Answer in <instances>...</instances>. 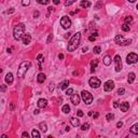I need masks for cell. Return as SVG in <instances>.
<instances>
[{
	"instance_id": "cell-1",
	"label": "cell",
	"mask_w": 138,
	"mask_h": 138,
	"mask_svg": "<svg viewBox=\"0 0 138 138\" xmlns=\"http://www.w3.org/2000/svg\"><path fill=\"white\" fill-rule=\"evenodd\" d=\"M80 40H81V33L80 32H76L73 36L71 37V39L69 40V43H68V49L69 52H73L74 50L78 49L79 44H80Z\"/></svg>"
},
{
	"instance_id": "cell-2",
	"label": "cell",
	"mask_w": 138,
	"mask_h": 138,
	"mask_svg": "<svg viewBox=\"0 0 138 138\" xmlns=\"http://www.w3.org/2000/svg\"><path fill=\"white\" fill-rule=\"evenodd\" d=\"M24 35H25V25L23 23L21 24H17V25L14 27L13 29V37L15 40H21L23 39Z\"/></svg>"
},
{
	"instance_id": "cell-3",
	"label": "cell",
	"mask_w": 138,
	"mask_h": 138,
	"mask_svg": "<svg viewBox=\"0 0 138 138\" xmlns=\"http://www.w3.org/2000/svg\"><path fill=\"white\" fill-rule=\"evenodd\" d=\"M31 66V63L30 62H23L21 63L20 67H18L17 69V77L18 78H24L26 74V72L28 71V69H29V67Z\"/></svg>"
},
{
	"instance_id": "cell-4",
	"label": "cell",
	"mask_w": 138,
	"mask_h": 138,
	"mask_svg": "<svg viewBox=\"0 0 138 138\" xmlns=\"http://www.w3.org/2000/svg\"><path fill=\"white\" fill-rule=\"evenodd\" d=\"M81 98L84 101V104H86V105H91L92 101H93V95L88 91L81 92Z\"/></svg>"
},
{
	"instance_id": "cell-5",
	"label": "cell",
	"mask_w": 138,
	"mask_h": 138,
	"mask_svg": "<svg viewBox=\"0 0 138 138\" xmlns=\"http://www.w3.org/2000/svg\"><path fill=\"white\" fill-rule=\"evenodd\" d=\"M114 42H115V43H118V44H120V45H128V44H130V43H132V40H130V39L124 40L123 36L118 35L117 37L114 38Z\"/></svg>"
},
{
	"instance_id": "cell-6",
	"label": "cell",
	"mask_w": 138,
	"mask_h": 138,
	"mask_svg": "<svg viewBox=\"0 0 138 138\" xmlns=\"http://www.w3.org/2000/svg\"><path fill=\"white\" fill-rule=\"evenodd\" d=\"M60 25H62V27L64 28V29H68L70 26H71V21H70V18L68 16L65 15V16H63L62 20H60Z\"/></svg>"
},
{
	"instance_id": "cell-7",
	"label": "cell",
	"mask_w": 138,
	"mask_h": 138,
	"mask_svg": "<svg viewBox=\"0 0 138 138\" xmlns=\"http://www.w3.org/2000/svg\"><path fill=\"white\" fill-rule=\"evenodd\" d=\"M126 62L128 65H132V64H136L138 62V55L136 53H130L126 57Z\"/></svg>"
},
{
	"instance_id": "cell-8",
	"label": "cell",
	"mask_w": 138,
	"mask_h": 138,
	"mask_svg": "<svg viewBox=\"0 0 138 138\" xmlns=\"http://www.w3.org/2000/svg\"><path fill=\"white\" fill-rule=\"evenodd\" d=\"M114 68L117 72H120L122 70V60H121L120 55H115L114 56Z\"/></svg>"
},
{
	"instance_id": "cell-9",
	"label": "cell",
	"mask_w": 138,
	"mask_h": 138,
	"mask_svg": "<svg viewBox=\"0 0 138 138\" xmlns=\"http://www.w3.org/2000/svg\"><path fill=\"white\" fill-rule=\"evenodd\" d=\"M100 80H99L98 78H95V77H92L91 79H89V86L91 88H93V89H97L100 86Z\"/></svg>"
},
{
	"instance_id": "cell-10",
	"label": "cell",
	"mask_w": 138,
	"mask_h": 138,
	"mask_svg": "<svg viewBox=\"0 0 138 138\" xmlns=\"http://www.w3.org/2000/svg\"><path fill=\"white\" fill-rule=\"evenodd\" d=\"M113 89H114V82L112 80H108L107 82H105V84H104L105 92H111Z\"/></svg>"
},
{
	"instance_id": "cell-11",
	"label": "cell",
	"mask_w": 138,
	"mask_h": 138,
	"mask_svg": "<svg viewBox=\"0 0 138 138\" xmlns=\"http://www.w3.org/2000/svg\"><path fill=\"white\" fill-rule=\"evenodd\" d=\"M70 100H71V103L73 104V105H79L80 103V95L77 93H73L71 96H70Z\"/></svg>"
},
{
	"instance_id": "cell-12",
	"label": "cell",
	"mask_w": 138,
	"mask_h": 138,
	"mask_svg": "<svg viewBox=\"0 0 138 138\" xmlns=\"http://www.w3.org/2000/svg\"><path fill=\"white\" fill-rule=\"evenodd\" d=\"M47 106H48V100L45 98H40L38 100V107L39 108L44 109V108H47Z\"/></svg>"
},
{
	"instance_id": "cell-13",
	"label": "cell",
	"mask_w": 138,
	"mask_h": 138,
	"mask_svg": "<svg viewBox=\"0 0 138 138\" xmlns=\"http://www.w3.org/2000/svg\"><path fill=\"white\" fill-rule=\"evenodd\" d=\"M30 41H31V35L30 33H25L23 37V43L25 45H27L30 43Z\"/></svg>"
},
{
	"instance_id": "cell-14",
	"label": "cell",
	"mask_w": 138,
	"mask_h": 138,
	"mask_svg": "<svg viewBox=\"0 0 138 138\" xmlns=\"http://www.w3.org/2000/svg\"><path fill=\"white\" fill-rule=\"evenodd\" d=\"M120 108H121V111H122V112H126L128 109H130V104H128L127 101H124V103L121 104Z\"/></svg>"
},
{
	"instance_id": "cell-15",
	"label": "cell",
	"mask_w": 138,
	"mask_h": 138,
	"mask_svg": "<svg viewBox=\"0 0 138 138\" xmlns=\"http://www.w3.org/2000/svg\"><path fill=\"white\" fill-rule=\"evenodd\" d=\"M70 123H71V125L74 127L80 126V120L78 118H71L70 119Z\"/></svg>"
},
{
	"instance_id": "cell-16",
	"label": "cell",
	"mask_w": 138,
	"mask_h": 138,
	"mask_svg": "<svg viewBox=\"0 0 138 138\" xmlns=\"http://www.w3.org/2000/svg\"><path fill=\"white\" fill-rule=\"evenodd\" d=\"M67 86H69V81H67V80H65V81H63L62 83L58 84V89H66Z\"/></svg>"
},
{
	"instance_id": "cell-17",
	"label": "cell",
	"mask_w": 138,
	"mask_h": 138,
	"mask_svg": "<svg viewBox=\"0 0 138 138\" xmlns=\"http://www.w3.org/2000/svg\"><path fill=\"white\" fill-rule=\"evenodd\" d=\"M130 132L132 134H135V135H138V123H135L133 126H130Z\"/></svg>"
},
{
	"instance_id": "cell-18",
	"label": "cell",
	"mask_w": 138,
	"mask_h": 138,
	"mask_svg": "<svg viewBox=\"0 0 138 138\" xmlns=\"http://www.w3.org/2000/svg\"><path fill=\"white\" fill-rule=\"evenodd\" d=\"M6 82L8 84H12V83H13V74H12L11 72L7 73V76H6Z\"/></svg>"
},
{
	"instance_id": "cell-19",
	"label": "cell",
	"mask_w": 138,
	"mask_h": 138,
	"mask_svg": "<svg viewBox=\"0 0 138 138\" xmlns=\"http://www.w3.org/2000/svg\"><path fill=\"white\" fill-rule=\"evenodd\" d=\"M45 79H47V77H45L44 73H39L37 77V81L38 83H43V82L45 81Z\"/></svg>"
},
{
	"instance_id": "cell-20",
	"label": "cell",
	"mask_w": 138,
	"mask_h": 138,
	"mask_svg": "<svg viewBox=\"0 0 138 138\" xmlns=\"http://www.w3.org/2000/svg\"><path fill=\"white\" fill-rule=\"evenodd\" d=\"M135 78H136V76H135V73L134 72H130L128 73V78H127V82L130 84H132L133 82L135 81Z\"/></svg>"
},
{
	"instance_id": "cell-21",
	"label": "cell",
	"mask_w": 138,
	"mask_h": 138,
	"mask_svg": "<svg viewBox=\"0 0 138 138\" xmlns=\"http://www.w3.org/2000/svg\"><path fill=\"white\" fill-rule=\"evenodd\" d=\"M97 65H98V59H93L91 62V71L92 72L95 71V68L97 67Z\"/></svg>"
},
{
	"instance_id": "cell-22",
	"label": "cell",
	"mask_w": 138,
	"mask_h": 138,
	"mask_svg": "<svg viewBox=\"0 0 138 138\" xmlns=\"http://www.w3.org/2000/svg\"><path fill=\"white\" fill-rule=\"evenodd\" d=\"M104 64H105L106 66H110V64H111V57H110V55H106V56L104 57Z\"/></svg>"
},
{
	"instance_id": "cell-23",
	"label": "cell",
	"mask_w": 138,
	"mask_h": 138,
	"mask_svg": "<svg viewBox=\"0 0 138 138\" xmlns=\"http://www.w3.org/2000/svg\"><path fill=\"white\" fill-rule=\"evenodd\" d=\"M80 6H81L82 8H85V9H86V8H89V7H91V2L83 0V1L80 2Z\"/></svg>"
},
{
	"instance_id": "cell-24",
	"label": "cell",
	"mask_w": 138,
	"mask_h": 138,
	"mask_svg": "<svg viewBox=\"0 0 138 138\" xmlns=\"http://www.w3.org/2000/svg\"><path fill=\"white\" fill-rule=\"evenodd\" d=\"M39 127H40V130H42L43 133H45L48 130V126H47V123H44V122H41L40 124H39Z\"/></svg>"
},
{
	"instance_id": "cell-25",
	"label": "cell",
	"mask_w": 138,
	"mask_h": 138,
	"mask_svg": "<svg viewBox=\"0 0 138 138\" xmlns=\"http://www.w3.org/2000/svg\"><path fill=\"white\" fill-rule=\"evenodd\" d=\"M62 111H63L64 113H69V112H70V107H69V105H64V106H63Z\"/></svg>"
},
{
	"instance_id": "cell-26",
	"label": "cell",
	"mask_w": 138,
	"mask_h": 138,
	"mask_svg": "<svg viewBox=\"0 0 138 138\" xmlns=\"http://www.w3.org/2000/svg\"><path fill=\"white\" fill-rule=\"evenodd\" d=\"M31 136H32V138H40V134H39V132H38L37 130H32V132H31Z\"/></svg>"
},
{
	"instance_id": "cell-27",
	"label": "cell",
	"mask_w": 138,
	"mask_h": 138,
	"mask_svg": "<svg viewBox=\"0 0 138 138\" xmlns=\"http://www.w3.org/2000/svg\"><path fill=\"white\" fill-rule=\"evenodd\" d=\"M37 59H38V62H39V69H41V63H42L43 59H44V58H43V55L42 54H39L37 56Z\"/></svg>"
},
{
	"instance_id": "cell-28",
	"label": "cell",
	"mask_w": 138,
	"mask_h": 138,
	"mask_svg": "<svg viewBox=\"0 0 138 138\" xmlns=\"http://www.w3.org/2000/svg\"><path fill=\"white\" fill-rule=\"evenodd\" d=\"M124 22H125V24H126V25H128V24L133 23V17H130V16H126V17H125V20H124Z\"/></svg>"
},
{
	"instance_id": "cell-29",
	"label": "cell",
	"mask_w": 138,
	"mask_h": 138,
	"mask_svg": "<svg viewBox=\"0 0 138 138\" xmlns=\"http://www.w3.org/2000/svg\"><path fill=\"white\" fill-rule=\"evenodd\" d=\"M106 119H107V121H112L113 119H114V114H113V113H108V114L106 115Z\"/></svg>"
},
{
	"instance_id": "cell-30",
	"label": "cell",
	"mask_w": 138,
	"mask_h": 138,
	"mask_svg": "<svg viewBox=\"0 0 138 138\" xmlns=\"http://www.w3.org/2000/svg\"><path fill=\"white\" fill-rule=\"evenodd\" d=\"M94 53H96V54H100V52H101V48L100 47H94Z\"/></svg>"
},
{
	"instance_id": "cell-31",
	"label": "cell",
	"mask_w": 138,
	"mask_h": 138,
	"mask_svg": "<svg viewBox=\"0 0 138 138\" xmlns=\"http://www.w3.org/2000/svg\"><path fill=\"white\" fill-rule=\"evenodd\" d=\"M89 128V123H84V124H82V126H81V130H88Z\"/></svg>"
},
{
	"instance_id": "cell-32",
	"label": "cell",
	"mask_w": 138,
	"mask_h": 138,
	"mask_svg": "<svg viewBox=\"0 0 138 138\" xmlns=\"http://www.w3.org/2000/svg\"><path fill=\"white\" fill-rule=\"evenodd\" d=\"M38 3H40V4H49L50 0H38Z\"/></svg>"
},
{
	"instance_id": "cell-33",
	"label": "cell",
	"mask_w": 138,
	"mask_h": 138,
	"mask_svg": "<svg viewBox=\"0 0 138 138\" xmlns=\"http://www.w3.org/2000/svg\"><path fill=\"white\" fill-rule=\"evenodd\" d=\"M122 30H123V31H130V26L126 25V24L122 25Z\"/></svg>"
},
{
	"instance_id": "cell-34",
	"label": "cell",
	"mask_w": 138,
	"mask_h": 138,
	"mask_svg": "<svg viewBox=\"0 0 138 138\" xmlns=\"http://www.w3.org/2000/svg\"><path fill=\"white\" fill-rule=\"evenodd\" d=\"M72 94H73V89H68L66 91V95H68V96L70 95V96H71Z\"/></svg>"
},
{
	"instance_id": "cell-35",
	"label": "cell",
	"mask_w": 138,
	"mask_h": 138,
	"mask_svg": "<svg viewBox=\"0 0 138 138\" xmlns=\"http://www.w3.org/2000/svg\"><path fill=\"white\" fill-rule=\"evenodd\" d=\"M125 93V89H118V95H123Z\"/></svg>"
},
{
	"instance_id": "cell-36",
	"label": "cell",
	"mask_w": 138,
	"mask_h": 138,
	"mask_svg": "<svg viewBox=\"0 0 138 138\" xmlns=\"http://www.w3.org/2000/svg\"><path fill=\"white\" fill-rule=\"evenodd\" d=\"M100 7H101V1H98L97 3L95 4V9H96V10H99V9H100Z\"/></svg>"
},
{
	"instance_id": "cell-37",
	"label": "cell",
	"mask_w": 138,
	"mask_h": 138,
	"mask_svg": "<svg viewBox=\"0 0 138 138\" xmlns=\"http://www.w3.org/2000/svg\"><path fill=\"white\" fill-rule=\"evenodd\" d=\"M22 138H29L28 133L27 132H23V134H22Z\"/></svg>"
},
{
	"instance_id": "cell-38",
	"label": "cell",
	"mask_w": 138,
	"mask_h": 138,
	"mask_svg": "<svg viewBox=\"0 0 138 138\" xmlns=\"http://www.w3.org/2000/svg\"><path fill=\"white\" fill-rule=\"evenodd\" d=\"M29 3H30L29 0H23V1H22V4H23V6H28Z\"/></svg>"
},
{
	"instance_id": "cell-39",
	"label": "cell",
	"mask_w": 138,
	"mask_h": 138,
	"mask_svg": "<svg viewBox=\"0 0 138 138\" xmlns=\"http://www.w3.org/2000/svg\"><path fill=\"white\" fill-rule=\"evenodd\" d=\"M72 3H74V1H73V0H72V1H66V2H65V6H67V7H68V6H71Z\"/></svg>"
},
{
	"instance_id": "cell-40",
	"label": "cell",
	"mask_w": 138,
	"mask_h": 138,
	"mask_svg": "<svg viewBox=\"0 0 138 138\" xmlns=\"http://www.w3.org/2000/svg\"><path fill=\"white\" fill-rule=\"evenodd\" d=\"M77 114H78L79 115V117H83V111H82V110H78V111H77Z\"/></svg>"
},
{
	"instance_id": "cell-41",
	"label": "cell",
	"mask_w": 138,
	"mask_h": 138,
	"mask_svg": "<svg viewBox=\"0 0 138 138\" xmlns=\"http://www.w3.org/2000/svg\"><path fill=\"white\" fill-rule=\"evenodd\" d=\"M14 11H15V10H14V8H11L10 10H8L7 13H8V14H12V13H14Z\"/></svg>"
},
{
	"instance_id": "cell-42",
	"label": "cell",
	"mask_w": 138,
	"mask_h": 138,
	"mask_svg": "<svg viewBox=\"0 0 138 138\" xmlns=\"http://www.w3.org/2000/svg\"><path fill=\"white\" fill-rule=\"evenodd\" d=\"M38 16H39V12L36 11L35 13H33V17H35V18H38Z\"/></svg>"
},
{
	"instance_id": "cell-43",
	"label": "cell",
	"mask_w": 138,
	"mask_h": 138,
	"mask_svg": "<svg viewBox=\"0 0 138 138\" xmlns=\"http://www.w3.org/2000/svg\"><path fill=\"white\" fill-rule=\"evenodd\" d=\"M122 126H123V123L122 122H118L117 123V127L118 128H120V127H122Z\"/></svg>"
},
{
	"instance_id": "cell-44",
	"label": "cell",
	"mask_w": 138,
	"mask_h": 138,
	"mask_svg": "<svg viewBox=\"0 0 138 138\" xmlns=\"http://www.w3.org/2000/svg\"><path fill=\"white\" fill-rule=\"evenodd\" d=\"M89 41H95V37H94V36H89Z\"/></svg>"
},
{
	"instance_id": "cell-45",
	"label": "cell",
	"mask_w": 138,
	"mask_h": 138,
	"mask_svg": "<svg viewBox=\"0 0 138 138\" xmlns=\"http://www.w3.org/2000/svg\"><path fill=\"white\" fill-rule=\"evenodd\" d=\"M113 107H114V108L119 107V101H114V103H113Z\"/></svg>"
},
{
	"instance_id": "cell-46",
	"label": "cell",
	"mask_w": 138,
	"mask_h": 138,
	"mask_svg": "<svg viewBox=\"0 0 138 138\" xmlns=\"http://www.w3.org/2000/svg\"><path fill=\"white\" fill-rule=\"evenodd\" d=\"M98 117H99V113L98 112H96V113H94V114H93V118L94 119H97Z\"/></svg>"
},
{
	"instance_id": "cell-47",
	"label": "cell",
	"mask_w": 138,
	"mask_h": 138,
	"mask_svg": "<svg viewBox=\"0 0 138 138\" xmlns=\"http://www.w3.org/2000/svg\"><path fill=\"white\" fill-rule=\"evenodd\" d=\"M52 38H53V37H52V35H50V36H49V38H48V41H47V42H48V43H50V42H51V40H52Z\"/></svg>"
},
{
	"instance_id": "cell-48",
	"label": "cell",
	"mask_w": 138,
	"mask_h": 138,
	"mask_svg": "<svg viewBox=\"0 0 138 138\" xmlns=\"http://www.w3.org/2000/svg\"><path fill=\"white\" fill-rule=\"evenodd\" d=\"M53 89H54V84L51 83L50 84V91H53Z\"/></svg>"
},
{
	"instance_id": "cell-49",
	"label": "cell",
	"mask_w": 138,
	"mask_h": 138,
	"mask_svg": "<svg viewBox=\"0 0 138 138\" xmlns=\"http://www.w3.org/2000/svg\"><path fill=\"white\" fill-rule=\"evenodd\" d=\"M88 50H89V48H88V47H85V48H83V50H82V51H83V52L85 53V52H88Z\"/></svg>"
},
{
	"instance_id": "cell-50",
	"label": "cell",
	"mask_w": 138,
	"mask_h": 138,
	"mask_svg": "<svg viewBox=\"0 0 138 138\" xmlns=\"http://www.w3.org/2000/svg\"><path fill=\"white\" fill-rule=\"evenodd\" d=\"M58 58H59V59H64V55H63V54H59V55H58Z\"/></svg>"
},
{
	"instance_id": "cell-51",
	"label": "cell",
	"mask_w": 138,
	"mask_h": 138,
	"mask_svg": "<svg viewBox=\"0 0 138 138\" xmlns=\"http://www.w3.org/2000/svg\"><path fill=\"white\" fill-rule=\"evenodd\" d=\"M1 86H2V88H1V91L4 92V91H6V85H1Z\"/></svg>"
},
{
	"instance_id": "cell-52",
	"label": "cell",
	"mask_w": 138,
	"mask_h": 138,
	"mask_svg": "<svg viewBox=\"0 0 138 138\" xmlns=\"http://www.w3.org/2000/svg\"><path fill=\"white\" fill-rule=\"evenodd\" d=\"M33 113H35V114H38V113H39V110H38V109H37V110H35V111H33Z\"/></svg>"
},
{
	"instance_id": "cell-53",
	"label": "cell",
	"mask_w": 138,
	"mask_h": 138,
	"mask_svg": "<svg viewBox=\"0 0 138 138\" xmlns=\"http://www.w3.org/2000/svg\"><path fill=\"white\" fill-rule=\"evenodd\" d=\"M54 3L55 4H59V1H58V0H54Z\"/></svg>"
},
{
	"instance_id": "cell-54",
	"label": "cell",
	"mask_w": 138,
	"mask_h": 138,
	"mask_svg": "<svg viewBox=\"0 0 138 138\" xmlns=\"http://www.w3.org/2000/svg\"><path fill=\"white\" fill-rule=\"evenodd\" d=\"M48 9H49V12H52L53 10H54V9H53V8H51V7H49V8H48Z\"/></svg>"
},
{
	"instance_id": "cell-55",
	"label": "cell",
	"mask_w": 138,
	"mask_h": 138,
	"mask_svg": "<svg viewBox=\"0 0 138 138\" xmlns=\"http://www.w3.org/2000/svg\"><path fill=\"white\" fill-rule=\"evenodd\" d=\"M1 138H9V137L7 136V135H4V134H3V135H2V136H1Z\"/></svg>"
},
{
	"instance_id": "cell-56",
	"label": "cell",
	"mask_w": 138,
	"mask_h": 138,
	"mask_svg": "<svg viewBox=\"0 0 138 138\" xmlns=\"http://www.w3.org/2000/svg\"><path fill=\"white\" fill-rule=\"evenodd\" d=\"M93 114H94L93 111H89V115H93Z\"/></svg>"
},
{
	"instance_id": "cell-57",
	"label": "cell",
	"mask_w": 138,
	"mask_h": 138,
	"mask_svg": "<svg viewBox=\"0 0 138 138\" xmlns=\"http://www.w3.org/2000/svg\"><path fill=\"white\" fill-rule=\"evenodd\" d=\"M13 109H14V105L13 104H11V110H13Z\"/></svg>"
},
{
	"instance_id": "cell-58",
	"label": "cell",
	"mask_w": 138,
	"mask_h": 138,
	"mask_svg": "<svg viewBox=\"0 0 138 138\" xmlns=\"http://www.w3.org/2000/svg\"><path fill=\"white\" fill-rule=\"evenodd\" d=\"M48 138H54L53 136H48Z\"/></svg>"
},
{
	"instance_id": "cell-59",
	"label": "cell",
	"mask_w": 138,
	"mask_h": 138,
	"mask_svg": "<svg viewBox=\"0 0 138 138\" xmlns=\"http://www.w3.org/2000/svg\"><path fill=\"white\" fill-rule=\"evenodd\" d=\"M136 9H137V10H138V3H137V6H136Z\"/></svg>"
}]
</instances>
